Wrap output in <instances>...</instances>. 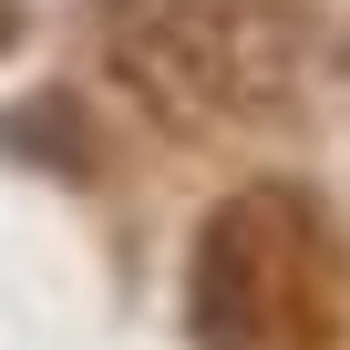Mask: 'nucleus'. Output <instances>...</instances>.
Instances as JSON below:
<instances>
[{
  "instance_id": "obj_1",
  "label": "nucleus",
  "mask_w": 350,
  "mask_h": 350,
  "mask_svg": "<svg viewBox=\"0 0 350 350\" xmlns=\"http://www.w3.org/2000/svg\"><path fill=\"white\" fill-rule=\"evenodd\" d=\"M196 350H319L329 340V258L288 186H247L206 217L186 268Z\"/></svg>"
},
{
  "instance_id": "obj_2",
  "label": "nucleus",
  "mask_w": 350,
  "mask_h": 350,
  "mask_svg": "<svg viewBox=\"0 0 350 350\" xmlns=\"http://www.w3.org/2000/svg\"><path fill=\"white\" fill-rule=\"evenodd\" d=\"M103 52L165 124H227L288 103V31L268 0H113Z\"/></svg>"
}]
</instances>
